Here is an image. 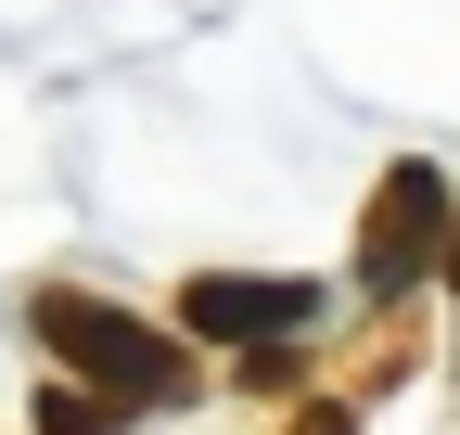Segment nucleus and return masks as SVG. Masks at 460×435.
Instances as JSON below:
<instances>
[{
	"label": "nucleus",
	"mask_w": 460,
	"mask_h": 435,
	"mask_svg": "<svg viewBox=\"0 0 460 435\" xmlns=\"http://www.w3.org/2000/svg\"><path fill=\"white\" fill-rule=\"evenodd\" d=\"M39 333H51V359H65V371H90V385L128 397V410L192 397V359L166 346V333H141L128 307H102V295H39Z\"/></svg>",
	"instance_id": "1"
},
{
	"label": "nucleus",
	"mask_w": 460,
	"mask_h": 435,
	"mask_svg": "<svg viewBox=\"0 0 460 435\" xmlns=\"http://www.w3.org/2000/svg\"><path fill=\"white\" fill-rule=\"evenodd\" d=\"M180 320L205 346H281L320 320V282H256V269H205V282L180 295Z\"/></svg>",
	"instance_id": "2"
},
{
	"label": "nucleus",
	"mask_w": 460,
	"mask_h": 435,
	"mask_svg": "<svg viewBox=\"0 0 460 435\" xmlns=\"http://www.w3.org/2000/svg\"><path fill=\"white\" fill-rule=\"evenodd\" d=\"M435 231H447V180H435V167H396V180H384V218H371V244H358V282H371V295H410L422 256H435Z\"/></svg>",
	"instance_id": "3"
},
{
	"label": "nucleus",
	"mask_w": 460,
	"mask_h": 435,
	"mask_svg": "<svg viewBox=\"0 0 460 435\" xmlns=\"http://www.w3.org/2000/svg\"><path fill=\"white\" fill-rule=\"evenodd\" d=\"M39 435H128V410H102V385H51L39 397Z\"/></svg>",
	"instance_id": "4"
},
{
	"label": "nucleus",
	"mask_w": 460,
	"mask_h": 435,
	"mask_svg": "<svg viewBox=\"0 0 460 435\" xmlns=\"http://www.w3.org/2000/svg\"><path fill=\"white\" fill-rule=\"evenodd\" d=\"M307 435H345V422H307Z\"/></svg>",
	"instance_id": "5"
}]
</instances>
